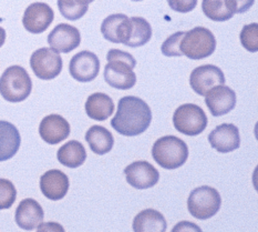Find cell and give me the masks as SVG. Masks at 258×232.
<instances>
[{"mask_svg":"<svg viewBox=\"0 0 258 232\" xmlns=\"http://www.w3.org/2000/svg\"><path fill=\"white\" fill-rule=\"evenodd\" d=\"M6 41V31L3 27H0V48L4 46Z\"/></svg>","mask_w":258,"mask_h":232,"instance_id":"cell-34","label":"cell"},{"mask_svg":"<svg viewBox=\"0 0 258 232\" xmlns=\"http://www.w3.org/2000/svg\"><path fill=\"white\" fill-rule=\"evenodd\" d=\"M37 229H38L39 231L47 230V229H49V230H55V229H58V230H60V231H63V228L61 227V225L55 224V223H47V224H42V223H41Z\"/></svg>","mask_w":258,"mask_h":232,"instance_id":"cell-33","label":"cell"},{"mask_svg":"<svg viewBox=\"0 0 258 232\" xmlns=\"http://www.w3.org/2000/svg\"><path fill=\"white\" fill-rule=\"evenodd\" d=\"M20 144L18 129L13 123L0 120V161L11 159L18 152Z\"/></svg>","mask_w":258,"mask_h":232,"instance_id":"cell-20","label":"cell"},{"mask_svg":"<svg viewBox=\"0 0 258 232\" xmlns=\"http://www.w3.org/2000/svg\"><path fill=\"white\" fill-rule=\"evenodd\" d=\"M132 2H142V0H132Z\"/></svg>","mask_w":258,"mask_h":232,"instance_id":"cell-36","label":"cell"},{"mask_svg":"<svg viewBox=\"0 0 258 232\" xmlns=\"http://www.w3.org/2000/svg\"><path fill=\"white\" fill-rule=\"evenodd\" d=\"M60 14L68 20H78L87 14L89 9L88 0H58Z\"/></svg>","mask_w":258,"mask_h":232,"instance_id":"cell-27","label":"cell"},{"mask_svg":"<svg viewBox=\"0 0 258 232\" xmlns=\"http://www.w3.org/2000/svg\"><path fill=\"white\" fill-rule=\"evenodd\" d=\"M62 58L52 48H40L31 55L30 67L41 80H52L62 70Z\"/></svg>","mask_w":258,"mask_h":232,"instance_id":"cell-8","label":"cell"},{"mask_svg":"<svg viewBox=\"0 0 258 232\" xmlns=\"http://www.w3.org/2000/svg\"><path fill=\"white\" fill-rule=\"evenodd\" d=\"M101 32L108 41L126 44L132 32L131 19L123 14L111 15L103 20Z\"/></svg>","mask_w":258,"mask_h":232,"instance_id":"cell-14","label":"cell"},{"mask_svg":"<svg viewBox=\"0 0 258 232\" xmlns=\"http://www.w3.org/2000/svg\"><path fill=\"white\" fill-rule=\"evenodd\" d=\"M81 42L80 31L68 24H60L49 33L48 43L55 52L69 54L79 47Z\"/></svg>","mask_w":258,"mask_h":232,"instance_id":"cell-15","label":"cell"},{"mask_svg":"<svg viewBox=\"0 0 258 232\" xmlns=\"http://www.w3.org/2000/svg\"><path fill=\"white\" fill-rule=\"evenodd\" d=\"M212 146L221 154H227L240 147V135L238 128L232 123H223L217 126L209 135Z\"/></svg>","mask_w":258,"mask_h":232,"instance_id":"cell-16","label":"cell"},{"mask_svg":"<svg viewBox=\"0 0 258 232\" xmlns=\"http://www.w3.org/2000/svg\"><path fill=\"white\" fill-rule=\"evenodd\" d=\"M57 158L62 166L75 169L85 163L87 159V151L79 141L71 140L58 150Z\"/></svg>","mask_w":258,"mask_h":232,"instance_id":"cell-23","label":"cell"},{"mask_svg":"<svg viewBox=\"0 0 258 232\" xmlns=\"http://www.w3.org/2000/svg\"><path fill=\"white\" fill-rule=\"evenodd\" d=\"M167 3L174 11L186 14L195 9L198 0H167Z\"/></svg>","mask_w":258,"mask_h":232,"instance_id":"cell-31","label":"cell"},{"mask_svg":"<svg viewBox=\"0 0 258 232\" xmlns=\"http://www.w3.org/2000/svg\"><path fill=\"white\" fill-rule=\"evenodd\" d=\"M224 83L225 76L221 68L214 65H204L195 68L189 77L190 87L200 96H205L213 87Z\"/></svg>","mask_w":258,"mask_h":232,"instance_id":"cell-9","label":"cell"},{"mask_svg":"<svg viewBox=\"0 0 258 232\" xmlns=\"http://www.w3.org/2000/svg\"><path fill=\"white\" fill-rule=\"evenodd\" d=\"M114 111V104L108 95L97 92L90 96L86 103L87 115L97 121H104Z\"/></svg>","mask_w":258,"mask_h":232,"instance_id":"cell-21","label":"cell"},{"mask_svg":"<svg viewBox=\"0 0 258 232\" xmlns=\"http://www.w3.org/2000/svg\"><path fill=\"white\" fill-rule=\"evenodd\" d=\"M32 81L26 69L20 66H11L0 77V95L9 103H21L29 97Z\"/></svg>","mask_w":258,"mask_h":232,"instance_id":"cell-4","label":"cell"},{"mask_svg":"<svg viewBox=\"0 0 258 232\" xmlns=\"http://www.w3.org/2000/svg\"><path fill=\"white\" fill-rule=\"evenodd\" d=\"M54 19V13L49 5L35 3L28 6L22 18L25 29L31 33H42L48 29Z\"/></svg>","mask_w":258,"mask_h":232,"instance_id":"cell-10","label":"cell"},{"mask_svg":"<svg viewBox=\"0 0 258 232\" xmlns=\"http://www.w3.org/2000/svg\"><path fill=\"white\" fill-rule=\"evenodd\" d=\"M88 2H89V4H90V3H93L94 0H88Z\"/></svg>","mask_w":258,"mask_h":232,"instance_id":"cell-35","label":"cell"},{"mask_svg":"<svg viewBox=\"0 0 258 232\" xmlns=\"http://www.w3.org/2000/svg\"><path fill=\"white\" fill-rule=\"evenodd\" d=\"M231 2L234 14H243L253 7L255 0H231Z\"/></svg>","mask_w":258,"mask_h":232,"instance_id":"cell-32","label":"cell"},{"mask_svg":"<svg viewBox=\"0 0 258 232\" xmlns=\"http://www.w3.org/2000/svg\"><path fill=\"white\" fill-rule=\"evenodd\" d=\"M173 124L178 132L186 135H198L207 127V117L198 105L185 104L174 112Z\"/></svg>","mask_w":258,"mask_h":232,"instance_id":"cell-7","label":"cell"},{"mask_svg":"<svg viewBox=\"0 0 258 232\" xmlns=\"http://www.w3.org/2000/svg\"><path fill=\"white\" fill-rule=\"evenodd\" d=\"M72 78L80 82H90L98 77L100 61L97 55L91 52H80L72 57L69 65Z\"/></svg>","mask_w":258,"mask_h":232,"instance_id":"cell-11","label":"cell"},{"mask_svg":"<svg viewBox=\"0 0 258 232\" xmlns=\"http://www.w3.org/2000/svg\"><path fill=\"white\" fill-rule=\"evenodd\" d=\"M202 9L207 18L214 21H226L235 15L231 0H203Z\"/></svg>","mask_w":258,"mask_h":232,"instance_id":"cell-25","label":"cell"},{"mask_svg":"<svg viewBox=\"0 0 258 232\" xmlns=\"http://www.w3.org/2000/svg\"><path fill=\"white\" fill-rule=\"evenodd\" d=\"M40 189L44 197L52 201L63 199L69 190V178L62 171L53 169L40 178Z\"/></svg>","mask_w":258,"mask_h":232,"instance_id":"cell-18","label":"cell"},{"mask_svg":"<svg viewBox=\"0 0 258 232\" xmlns=\"http://www.w3.org/2000/svg\"><path fill=\"white\" fill-rule=\"evenodd\" d=\"M44 213L39 203L28 198L22 200L16 210V222L24 230L37 229L43 221Z\"/></svg>","mask_w":258,"mask_h":232,"instance_id":"cell-19","label":"cell"},{"mask_svg":"<svg viewBox=\"0 0 258 232\" xmlns=\"http://www.w3.org/2000/svg\"><path fill=\"white\" fill-rule=\"evenodd\" d=\"M240 42L242 46L249 53H256L258 50V25L256 22L245 26L240 31Z\"/></svg>","mask_w":258,"mask_h":232,"instance_id":"cell-28","label":"cell"},{"mask_svg":"<svg viewBox=\"0 0 258 232\" xmlns=\"http://www.w3.org/2000/svg\"><path fill=\"white\" fill-rule=\"evenodd\" d=\"M132 32L125 46L136 48L147 44L152 37V27L141 17H132Z\"/></svg>","mask_w":258,"mask_h":232,"instance_id":"cell-26","label":"cell"},{"mask_svg":"<svg viewBox=\"0 0 258 232\" xmlns=\"http://www.w3.org/2000/svg\"><path fill=\"white\" fill-rule=\"evenodd\" d=\"M127 183L136 189H149L159 182L160 173L148 161H136L124 169Z\"/></svg>","mask_w":258,"mask_h":232,"instance_id":"cell-12","label":"cell"},{"mask_svg":"<svg viewBox=\"0 0 258 232\" xmlns=\"http://www.w3.org/2000/svg\"><path fill=\"white\" fill-rule=\"evenodd\" d=\"M152 121V111L141 98L126 96L119 101L117 111L111 120V126L116 132L134 137L147 131Z\"/></svg>","mask_w":258,"mask_h":232,"instance_id":"cell-1","label":"cell"},{"mask_svg":"<svg viewBox=\"0 0 258 232\" xmlns=\"http://www.w3.org/2000/svg\"><path fill=\"white\" fill-rule=\"evenodd\" d=\"M156 163L167 170L182 167L188 158L187 145L174 135H165L156 140L152 148Z\"/></svg>","mask_w":258,"mask_h":232,"instance_id":"cell-3","label":"cell"},{"mask_svg":"<svg viewBox=\"0 0 258 232\" xmlns=\"http://www.w3.org/2000/svg\"><path fill=\"white\" fill-rule=\"evenodd\" d=\"M108 65L104 68V80L112 88L127 90L137 83V75L133 69L137 60L132 55L119 49H111L106 55Z\"/></svg>","mask_w":258,"mask_h":232,"instance_id":"cell-2","label":"cell"},{"mask_svg":"<svg viewBox=\"0 0 258 232\" xmlns=\"http://www.w3.org/2000/svg\"><path fill=\"white\" fill-rule=\"evenodd\" d=\"M222 198L220 192L212 187H199L188 197L187 208L189 213L196 219L207 220L220 211Z\"/></svg>","mask_w":258,"mask_h":232,"instance_id":"cell-6","label":"cell"},{"mask_svg":"<svg viewBox=\"0 0 258 232\" xmlns=\"http://www.w3.org/2000/svg\"><path fill=\"white\" fill-rule=\"evenodd\" d=\"M39 133L44 143L57 145L69 137L70 124L63 117L50 115L42 119L39 126Z\"/></svg>","mask_w":258,"mask_h":232,"instance_id":"cell-17","label":"cell"},{"mask_svg":"<svg viewBox=\"0 0 258 232\" xmlns=\"http://www.w3.org/2000/svg\"><path fill=\"white\" fill-rule=\"evenodd\" d=\"M17 198V190L14 183L7 179H0V210L9 209Z\"/></svg>","mask_w":258,"mask_h":232,"instance_id":"cell-29","label":"cell"},{"mask_svg":"<svg viewBox=\"0 0 258 232\" xmlns=\"http://www.w3.org/2000/svg\"><path fill=\"white\" fill-rule=\"evenodd\" d=\"M86 140L94 154L105 155L113 148V135L108 129L101 126H93L86 133Z\"/></svg>","mask_w":258,"mask_h":232,"instance_id":"cell-22","label":"cell"},{"mask_svg":"<svg viewBox=\"0 0 258 232\" xmlns=\"http://www.w3.org/2000/svg\"><path fill=\"white\" fill-rule=\"evenodd\" d=\"M184 35V31H178L167 38L162 44V54L166 57H181L183 56L179 47H181V41Z\"/></svg>","mask_w":258,"mask_h":232,"instance_id":"cell-30","label":"cell"},{"mask_svg":"<svg viewBox=\"0 0 258 232\" xmlns=\"http://www.w3.org/2000/svg\"><path fill=\"white\" fill-rule=\"evenodd\" d=\"M205 104L214 117L231 112L236 106V94L227 86H215L205 95Z\"/></svg>","mask_w":258,"mask_h":232,"instance_id":"cell-13","label":"cell"},{"mask_svg":"<svg viewBox=\"0 0 258 232\" xmlns=\"http://www.w3.org/2000/svg\"><path fill=\"white\" fill-rule=\"evenodd\" d=\"M181 53L192 60L210 57L216 49V39L213 32L204 27H195L185 32L181 41Z\"/></svg>","mask_w":258,"mask_h":232,"instance_id":"cell-5","label":"cell"},{"mask_svg":"<svg viewBox=\"0 0 258 232\" xmlns=\"http://www.w3.org/2000/svg\"><path fill=\"white\" fill-rule=\"evenodd\" d=\"M167 228L163 214L154 209L143 210L133 220L134 231H165Z\"/></svg>","mask_w":258,"mask_h":232,"instance_id":"cell-24","label":"cell"}]
</instances>
